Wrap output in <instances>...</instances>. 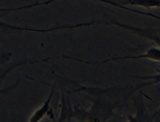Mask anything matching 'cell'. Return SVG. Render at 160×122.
Segmentation results:
<instances>
[{
  "instance_id": "cell-1",
  "label": "cell",
  "mask_w": 160,
  "mask_h": 122,
  "mask_svg": "<svg viewBox=\"0 0 160 122\" xmlns=\"http://www.w3.org/2000/svg\"><path fill=\"white\" fill-rule=\"evenodd\" d=\"M57 0H48L46 2L42 3H31L28 5H23V6H18V8H0V12H13V11H21V9H28L31 8H36V6H42L52 3ZM96 24V21L91 22H86V23H79V24H69V25H60V26H54L50 27V28H34V27H22V26H17L12 24H8L3 21H0V29H6V30H13V31H28V32H42V33H47V32H52V31H59V30H64V29H73V28H79V27L83 26H90Z\"/></svg>"
},
{
  "instance_id": "cell-2",
  "label": "cell",
  "mask_w": 160,
  "mask_h": 122,
  "mask_svg": "<svg viewBox=\"0 0 160 122\" xmlns=\"http://www.w3.org/2000/svg\"><path fill=\"white\" fill-rule=\"evenodd\" d=\"M52 97H53V91L51 92L50 96L45 100V103H43L42 106L40 107V108H38V109H37L34 112V114H32V116L30 117L29 121H40L43 117L46 116V115H49L50 114V112L52 111V110H51V108H50Z\"/></svg>"
},
{
  "instance_id": "cell-3",
  "label": "cell",
  "mask_w": 160,
  "mask_h": 122,
  "mask_svg": "<svg viewBox=\"0 0 160 122\" xmlns=\"http://www.w3.org/2000/svg\"><path fill=\"white\" fill-rule=\"evenodd\" d=\"M12 54L9 53H0V64H3L11 58Z\"/></svg>"
},
{
  "instance_id": "cell-4",
  "label": "cell",
  "mask_w": 160,
  "mask_h": 122,
  "mask_svg": "<svg viewBox=\"0 0 160 122\" xmlns=\"http://www.w3.org/2000/svg\"><path fill=\"white\" fill-rule=\"evenodd\" d=\"M148 16H150V17H154V18H157V19H159V17L155 16V15H153V13H148Z\"/></svg>"
}]
</instances>
